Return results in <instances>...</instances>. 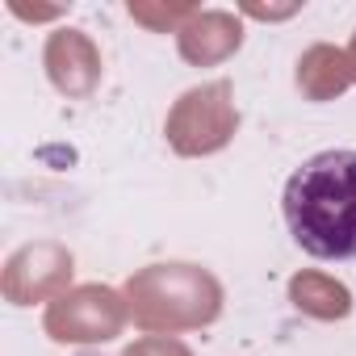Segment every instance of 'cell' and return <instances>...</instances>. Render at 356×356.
<instances>
[{
    "instance_id": "obj_1",
    "label": "cell",
    "mask_w": 356,
    "mask_h": 356,
    "mask_svg": "<svg viewBox=\"0 0 356 356\" xmlns=\"http://www.w3.org/2000/svg\"><path fill=\"white\" fill-rule=\"evenodd\" d=\"M293 243L314 260H356V151L310 155L281 193Z\"/></svg>"
}]
</instances>
